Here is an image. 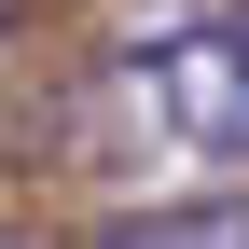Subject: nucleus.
Segmentation results:
<instances>
[{"instance_id": "f257e3e1", "label": "nucleus", "mask_w": 249, "mask_h": 249, "mask_svg": "<svg viewBox=\"0 0 249 249\" xmlns=\"http://www.w3.org/2000/svg\"><path fill=\"white\" fill-rule=\"evenodd\" d=\"M124 83L152 97V124H166L180 152H208V166H249V0L152 28V42L124 55Z\"/></svg>"}, {"instance_id": "f03ea898", "label": "nucleus", "mask_w": 249, "mask_h": 249, "mask_svg": "<svg viewBox=\"0 0 249 249\" xmlns=\"http://www.w3.org/2000/svg\"><path fill=\"white\" fill-rule=\"evenodd\" d=\"M83 249H249V194H180V208H124Z\"/></svg>"}]
</instances>
